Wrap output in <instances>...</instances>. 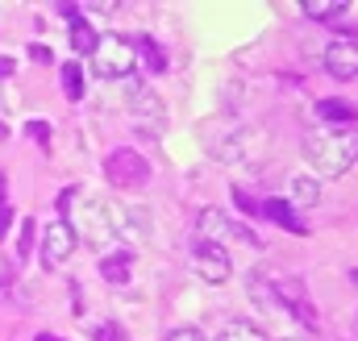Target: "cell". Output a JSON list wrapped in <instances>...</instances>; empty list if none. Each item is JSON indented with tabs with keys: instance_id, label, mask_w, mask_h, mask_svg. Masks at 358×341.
I'll list each match as a JSON object with an SVG mask.
<instances>
[{
	"instance_id": "9a60e30c",
	"label": "cell",
	"mask_w": 358,
	"mask_h": 341,
	"mask_svg": "<svg viewBox=\"0 0 358 341\" xmlns=\"http://www.w3.org/2000/svg\"><path fill=\"white\" fill-rule=\"evenodd\" d=\"M129 262H134V254L129 250H117V254L100 258V275H104V283H129Z\"/></svg>"
},
{
	"instance_id": "52a82bcc",
	"label": "cell",
	"mask_w": 358,
	"mask_h": 341,
	"mask_svg": "<svg viewBox=\"0 0 358 341\" xmlns=\"http://www.w3.org/2000/svg\"><path fill=\"white\" fill-rule=\"evenodd\" d=\"M192 270L204 283H225L234 275V258L225 254V246H208V242H192Z\"/></svg>"
},
{
	"instance_id": "30bf717a",
	"label": "cell",
	"mask_w": 358,
	"mask_h": 341,
	"mask_svg": "<svg viewBox=\"0 0 358 341\" xmlns=\"http://www.w3.org/2000/svg\"><path fill=\"white\" fill-rule=\"evenodd\" d=\"M271 291H275V300H287V308H292L304 325H317V312L308 308V296H304V283H300V279H279Z\"/></svg>"
},
{
	"instance_id": "6da1fadb",
	"label": "cell",
	"mask_w": 358,
	"mask_h": 341,
	"mask_svg": "<svg viewBox=\"0 0 358 341\" xmlns=\"http://www.w3.org/2000/svg\"><path fill=\"white\" fill-rule=\"evenodd\" d=\"M300 154H304V163L317 170V175L342 179V175L358 163V129H350V125H321V129H308L304 142H300Z\"/></svg>"
},
{
	"instance_id": "ba28073f",
	"label": "cell",
	"mask_w": 358,
	"mask_h": 341,
	"mask_svg": "<svg viewBox=\"0 0 358 341\" xmlns=\"http://www.w3.org/2000/svg\"><path fill=\"white\" fill-rule=\"evenodd\" d=\"M76 233H71V225L63 221V217H55L46 229H42V266L46 270H55V266H63L67 258L76 254Z\"/></svg>"
},
{
	"instance_id": "5bb4252c",
	"label": "cell",
	"mask_w": 358,
	"mask_h": 341,
	"mask_svg": "<svg viewBox=\"0 0 358 341\" xmlns=\"http://www.w3.org/2000/svg\"><path fill=\"white\" fill-rule=\"evenodd\" d=\"M300 8L313 21H338V17H346L350 0H300Z\"/></svg>"
},
{
	"instance_id": "484cf974",
	"label": "cell",
	"mask_w": 358,
	"mask_h": 341,
	"mask_svg": "<svg viewBox=\"0 0 358 341\" xmlns=\"http://www.w3.org/2000/svg\"><path fill=\"white\" fill-rule=\"evenodd\" d=\"M13 67H17V63H13L8 55H0V80H4V75H13Z\"/></svg>"
},
{
	"instance_id": "603a6c76",
	"label": "cell",
	"mask_w": 358,
	"mask_h": 341,
	"mask_svg": "<svg viewBox=\"0 0 358 341\" xmlns=\"http://www.w3.org/2000/svg\"><path fill=\"white\" fill-rule=\"evenodd\" d=\"M234 200L242 204V212H259V204H255V200L246 196V187H234Z\"/></svg>"
},
{
	"instance_id": "3957f363",
	"label": "cell",
	"mask_w": 358,
	"mask_h": 341,
	"mask_svg": "<svg viewBox=\"0 0 358 341\" xmlns=\"http://www.w3.org/2000/svg\"><path fill=\"white\" fill-rule=\"evenodd\" d=\"M88 67L96 80H129L134 67H138V55H134V38H121V34H100L96 38V50L88 55Z\"/></svg>"
},
{
	"instance_id": "7402d4cb",
	"label": "cell",
	"mask_w": 358,
	"mask_h": 341,
	"mask_svg": "<svg viewBox=\"0 0 358 341\" xmlns=\"http://www.w3.org/2000/svg\"><path fill=\"white\" fill-rule=\"evenodd\" d=\"M96 341H125V333H121L117 325H100V329H96Z\"/></svg>"
},
{
	"instance_id": "8fae6325",
	"label": "cell",
	"mask_w": 358,
	"mask_h": 341,
	"mask_svg": "<svg viewBox=\"0 0 358 341\" xmlns=\"http://www.w3.org/2000/svg\"><path fill=\"white\" fill-rule=\"evenodd\" d=\"M259 212H263V217H271L279 229H292V233H300V238L308 233V221H300V217H296V208H292L283 196H271V200H263V204H259Z\"/></svg>"
},
{
	"instance_id": "d6986e66",
	"label": "cell",
	"mask_w": 358,
	"mask_h": 341,
	"mask_svg": "<svg viewBox=\"0 0 358 341\" xmlns=\"http://www.w3.org/2000/svg\"><path fill=\"white\" fill-rule=\"evenodd\" d=\"M63 92H67V100H84V67L80 63H63Z\"/></svg>"
},
{
	"instance_id": "83f0119b",
	"label": "cell",
	"mask_w": 358,
	"mask_h": 341,
	"mask_svg": "<svg viewBox=\"0 0 358 341\" xmlns=\"http://www.w3.org/2000/svg\"><path fill=\"white\" fill-rule=\"evenodd\" d=\"M4 138H8V125H4V121H0V142H4Z\"/></svg>"
},
{
	"instance_id": "ac0fdd59",
	"label": "cell",
	"mask_w": 358,
	"mask_h": 341,
	"mask_svg": "<svg viewBox=\"0 0 358 341\" xmlns=\"http://www.w3.org/2000/svg\"><path fill=\"white\" fill-rule=\"evenodd\" d=\"M96 38H100V34L92 29L84 17H71V46H76L80 55H92V50H96Z\"/></svg>"
},
{
	"instance_id": "9c48e42d",
	"label": "cell",
	"mask_w": 358,
	"mask_h": 341,
	"mask_svg": "<svg viewBox=\"0 0 358 341\" xmlns=\"http://www.w3.org/2000/svg\"><path fill=\"white\" fill-rule=\"evenodd\" d=\"M325 71L334 80H355L358 75V38L355 34H342L325 46Z\"/></svg>"
},
{
	"instance_id": "f546056e",
	"label": "cell",
	"mask_w": 358,
	"mask_h": 341,
	"mask_svg": "<svg viewBox=\"0 0 358 341\" xmlns=\"http://www.w3.org/2000/svg\"><path fill=\"white\" fill-rule=\"evenodd\" d=\"M283 341H300V338H283Z\"/></svg>"
},
{
	"instance_id": "e0dca14e",
	"label": "cell",
	"mask_w": 358,
	"mask_h": 341,
	"mask_svg": "<svg viewBox=\"0 0 358 341\" xmlns=\"http://www.w3.org/2000/svg\"><path fill=\"white\" fill-rule=\"evenodd\" d=\"M134 55H142V59H146V67H150L155 75H159V71H167V55H163V46H155L146 34H138V38H134Z\"/></svg>"
},
{
	"instance_id": "8992f818",
	"label": "cell",
	"mask_w": 358,
	"mask_h": 341,
	"mask_svg": "<svg viewBox=\"0 0 358 341\" xmlns=\"http://www.w3.org/2000/svg\"><path fill=\"white\" fill-rule=\"evenodd\" d=\"M129 117L142 133H163L167 129V104L146 84H129Z\"/></svg>"
},
{
	"instance_id": "f1b7e54d",
	"label": "cell",
	"mask_w": 358,
	"mask_h": 341,
	"mask_svg": "<svg viewBox=\"0 0 358 341\" xmlns=\"http://www.w3.org/2000/svg\"><path fill=\"white\" fill-rule=\"evenodd\" d=\"M38 341H59V338H50V333H42V338H38Z\"/></svg>"
},
{
	"instance_id": "ffe728a7",
	"label": "cell",
	"mask_w": 358,
	"mask_h": 341,
	"mask_svg": "<svg viewBox=\"0 0 358 341\" xmlns=\"http://www.w3.org/2000/svg\"><path fill=\"white\" fill-rule=\"evenodd\" d=\"M34 229H38V225H34L29 217H21V238H17V258H25V254H29V246H34Z\"/></svg>"
},
{
	"instance_id": "2e32d148",
	"label": "cell",
	"mask_w": 358,
	"mask_h": 341,
	"mask_svg": "<svg viewBox=\"0 0 358 341\" xmlns=\"http://www.w3.org/2000/svg\"><path fill=\"white\" fill-rule=\"evenodd\" d=\"M213 341H267V333H263L255 321H225Z\"/></svg>"
},
{
	"instance_id": "4316f807",
	"label": "cell",
	"mask_w": 358,
	"mask_h": 341,
	"mask_svg": "<svg viewBox=\"0 0 358 341\" xmlns=\"http://www.w3.org/2000/svg\"><path fill=\"white\" fill-rule=\"evenodd\" d=\"M0 208H8V200H4V170H0Z\"/></svg>"
},
{
	"instance_id": "4fadbf2b",
	"label": "cell",
	"mask_w": 358,
	"mask_h": 341,
	"mask_svg": "<svg viewBox=\"0 0 358 341\" xmlns=\"http://www.w3.org/2000/svg\"><path fill=\"white\" fill-rule=\"evenodd\" d=\"M317 117H321V121H334V125H350V121H358V108L350 104V100L329 96V100L317 104Z\"/></svg>"
},
{
	"instance_id": "7c38bea8",
	"label": "cell",
	"mask_w": 358,
	"mask_h": 341,
	"mask_svg": "<svg viewBox=\"0 0 358 341\" xmlns=\"http://www.w3.org/2000/svg\"><path fill=\"white\" fill-rule=\"evenodd\" d=\"M287 204H292V208H313V204H321V179L296 175V179L287 183Z\"/></svg>"
},
{
	"instance_id": "5b68a950",
	"label": "cell",
	"mask_w": 358,
	"mask_h": 341,
	"mask_svg": "<svg viewBox=\"0 0 358 341\" xmlns=\"http://www.w3.org/2000/svg\"><path fill=\"white\" fill-rule=\"evenodd\" d=\"M196 233H200V242H208V246H221V242H255L259 246V238L246 229V225H238L234 217H225L221 208H200V217H196Z\"/></svg>"
},
{
	"instance_id": "44dd1931",
	"label": "cell",
	"mask_w": 358,
	"mask_h": 341,
	"mask_svg": "<svg viewBox=\"0 0 358 341\" xmlns=\"http://www.w3.org/2000/svg\"><path fill=\"white\" fill-rule=\"evenodd\" d=\"M163 341H204V333H200L196 325H183V329H171Z\"/></svg>"
},
{
	"instance_id": "cb8c5ba5",
	"label": "cell",
	"mask_w": 358,
	"mask_h": 341,
	"mask_svg": "<svg viewBox=\"0 0 358 341\" xmlns=\"http://www.w3.org/2000/svg\"><path fill=\"white\" fill-rule=\"evenodd\" d=\"M8 229H13V208H0V242H4Z\"/></svg>"
},
{
	"instance_id": "277c9868",
	"label": "cell",
	"mask_w": 358,
	"mask_h": 341,
	"mask_svg": "<svg viewBox=\"0 0 358 341\" xmlns=\"http://www.w3.org/2000/svg\"><path fill=\"white\" fill-rule=\"evenodd\" d=\"M104 175H108L113 187H121V191H138V187L150 183V163H146L134 146H121V150H113V154L104 159Z\"/></svg>"
},
{
	"instance_id": "7a4b0ae2",
	"label": "cell",
	"mask_w": 358,
	"mask_h": 341,
	"mask_svg": "<svg viewBox=\"0 0 358 341\" xmlns=\"http://www.w3.org/2000/svg\"><path fill=\"white\" fill-rule=\"evenodd\" d=\"M59 217L71 225L76 242L104 246V242H113V238H117V225H113L108 204H104V200H96V196H84L80 187H67V191L59 196Z\"/></svg>"
},
{
	"instance_id": "d4e9b609",
	"label": "cell",
	"mask_w": 358,
	"mask_h": 341,
	"mask_svg": "<svg viewBox=\"0 0 358 341\" xmlns=\"http://www.w3.org/2000/svg\"><path fill=\"white\" fill-rule=\"evenodd\" d=\"M29 133H34V138H38V142H42V146H46V133H50V129H46V125H42V121H34V125H29Z\"/></svg>"
}]
</instances>
